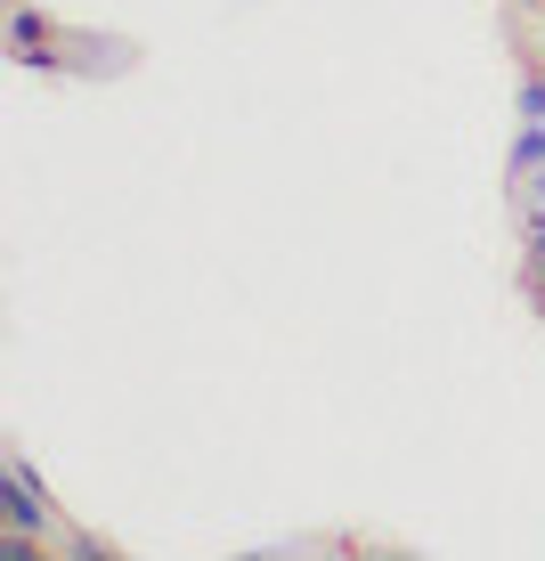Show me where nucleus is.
Wrapping results in <instances>:
<instances>
[{"label":"nucleus","instance_id":"obj_1","mask_svg":"<svg viewBox=\"0 0 545 561\" xmlns=\"http://www.w3.org/2000/svg\"><path fill=\"white\" fill-rule=\"evenodd\" d=\"M0 520H9V529H33V537H49V520H57V505H49V480L33 472L25 456H9V463H0Z\"/></svg>","mask_w":545,"mask_h":561},{"label":"nucleus","instance_id":"obj_2","mask_svg":"<svg viewBox=\"0 0 545 561\" xmlns=\"http://www.w3.org/2000/svg\"><path fill=\"white\" fill-rule=\"evenodd\" d=\"M9 57H16V66H33V73H57V66H66V57H57V25H49L42 9H25V0L9 9Z\"/></svg>","mask_w":545,"mask_h":561},{"label":"nucleus","instance_id":"obj_3","mask_svg":"<svg viewBox=\"0 0 545 561\" xmlns=\"http://www.w3.org/2000/svg\"><path fill=\"white\" fill-rule=\"evenodd\" d=\"M504 171H513V187L545 171V123H521V130H513V147H504Z\"/></svg>","mask_w":545,"mask_h":561},{"label":"nucleus","instance_id":"obj_4","mask_svg":"<svg viewBox=\"0 0 545 561\" xmlns=\"http://www.w3.org/2000/svg\"><path fill=\"white\" fill-rule=\"evenodd\" d=\"M513 114H521V123H545V66H530V73H521V90H513Z\"/></svg>","mask_w":545,"mask_h":561},{"label":"nucleus","instance_id":"obj_5","mask_svg":"<svg viewBox=\"0 0 545 561\" xmlns=\"http://www.w3.org/2000/svg\"><path fill=\"white\" fill-rule=\"evenodd\" d=\"M57 553H66V561H99L106 546H99V537H90V529H66V537H57Z\"/></svg>","mask_w":545,"mask_h":561},{"label":"nucleus","instance_id":"obj_6","mask_svg":"<svg viewBox=\"0 0 545 561\" xmlns=\"http://www.w3.org/2000/svg\"><path fill=\"white\" fill-rule=\"evenodd\" d=\"M530 301H537V318H545V268H530Z\"/></svg>","mask_w":545,"mask_h":561}]
</instances>
